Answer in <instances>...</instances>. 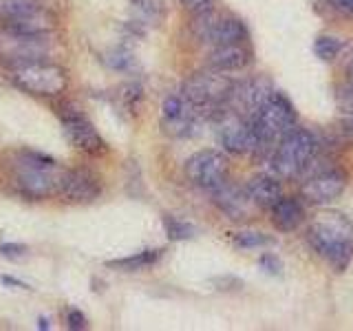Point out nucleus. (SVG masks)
Masks as SVG:
<instances>
[{
  "label": "nucleus",
  "mask_w": 353,
  "mask_h": 331,
  "mask_svg": "<svg viewBox=\"0 0 353 331\" xmlns=\"http://www.w3.org/2000/svg\"><path fill=\"white\" fill-rule=\"evenodd\" d=\"M307 243L331 270L345 272L353 261V221L338 210H323L309 221Z\"/></svg>",
  "instance_id": "f257e3e1"
},
{
  "label": "nucleus",
  "mask_w": 353,
  "mask_h": 331,
  "mask_svg": "<svg viewBox=\"0 0 353 331\" xmlns=\"http://www.w3.org/2000/svg\"><path fill=\"white\" fill-rule=\"evenodd\" d=\"M296 108L290 97L281 91L270 93V97L259 106V110L250 117L254 130V161H268L270 152L287 132L296 128Z\"/></svg>",
  "instance_id": "f03ea898"
},
{
  "label": "nucleus",
  "mask_w": 353,
  "mask_h": 331,
  "mask_svg": "<svg viewBox=\"0 0 353 331\" xmlns=\"http://www.w3.org/2000/svg\"><path fill=\"white\" fill-rule=\"evenodd\" d=\"M318 137L307 128H294L276 143L274 150L268 157V170L279 177L281 181L285 179H298L303 177L309 166L314 163L318 154Z\"/></svg>",
  "instance_id": "7ed1b4c3"
},
{
  "label": "nucleus",
  "mask_w": 353,
  "mask_h": 331,
  "mask_svg": "<svg viewBox=\"0 0 353 331\" xmlns=\"http://www.w3.org/2000/svg\"><path fill=\"white\" fill-rule=\"evenodd\" d=\"M11 177L25 197L47 199L51 194H58L62 172H58V163L49 154L18 150L14 163H11Z\"/></svg>",
  "instance_id": "20e7f679"
},
{
  "label": "nucleus",
  "mask_w": 353,
  "mask_h": 331,
  "mask_svg": "<svg viewBox=\"0 0 353 331\" xmlns=\"http://www.w3.org/2000/svg\"><path fill=\"white\" fill-rule=\"evenodd\" d=\"M234 82L236 80L228 77V73L214 71L208 66L205 71L192 73L188 77L181 86V95L201 113L203 119L214 121L221 110L228 108Z\"/></svg>",
  "instance_id": "39448f33"
},
{
  "label": "nucleus",
  "mask_w": 353,
  "mask_h": 331,
  "mask_svg": "<svg viewBox=\"0 0 353 331\" xmlns=\"http://www.w3.org/2000/svg\"><path fill=\"white\" fill-rule=\"evenodd\" d=\"M11 82H14L22 93L36 97H60L69 88V75L60 64L49 60L31 62L11 71Z\"/></svg>",
  "instance_id": "423d86ee"
},
{
  "label": "nucleus",
  "mask_w": 353,
  "mask_h": 331,
  "mask_svg": "<svg viewBox=\"0 0 353 331\" xmlns=\"http://www.w3.org/2000/svg\"><path fill=\"white\" fill-rule=\"evenodd\" d=\"M188 181L208 194L216 192L230 181V161L223 150L205 148L190 154L183 166Z\"/></svg>",
  "instance_id": "0eeeda50"
},
{
  "label": "nucleus",
  "mask_w": 353,
  "mask_h": 331,
  "mask_svg": "<svg viewBox=\"0 0 353 331\" xmlns=\"http://www.w3.org/2000/svg\"><path fill=\"white\" fill-rule=\"evenodd\" d=\"M347 181H349L347 172L338 168V166L316 168L312 163L309 170L305 172V181L301 183V199L307 205L325 208L347 190Z\"/></svg>",
  "instance_id": "6e6552de"
},
{
  "label": "nucleus",
  "mask_w": 353,
  "mask_h": 331,
  "mask_svg": "<svg viewBox=\"0 0 353 331\" xmlns=\"http://www.w3.org/2000/svg\"><path fill=\"white\" fill-rule=\"evenodd\" d=\"M49 58V33L47 36H31L0 27V64L11 71L31 62Z\"/></svg>",
  "instance_id": "1a4fd4ad"
},
{
  "label": "nucleus",
  "mask_w": 353,
  "mask_h": 331,
  "mask_svg": "<svg viewBox=\"0 0 353 331\" xmlns=\"http://www.w3.org/2000/svg\"><path fill=\"white\" fill-rule=\"evenodd\" d=\"M216 126V139L225 154L234 157H252L254 152V130L252 121L234 113L232 108H223L214 117Z\"/></svg>",
  "instance_id": "9d476101"
},
{
  "label": "nucleus",
  "mask_w": 353,
  "mask_h": 331,
  "mask_svg": "<svg viewBox=\"0 0 353 331\" xmlns=\"http://www.w3.org/2000/svg\"><path fill=\"white\" fill-rule=\"evenodd\" d=\"M201 121V113L181 93H172L163 99L161 126L165 132H170L174 137H192Z\"/></svg>",
  "instance_id": "9b49d317"
},
{
  "label": "nucleus",
  "mask_w": 353,
  "mask_h": 331,
  "mask_svg": "<svg viewBox=\"0 0 353 331\" xmlns=\"http://www.w3.org/2000/svg\"><path fill=\"white\" fill-rule=\"evenodd\" d=\"M60 121H62L64 137L69 139V143L73 148H77L80 152H86V154H93V157L104 154L108 150L106 141L97 132V128L77 108L75 110H62Z\"/></svg>",
  "instance_id": "f8f14e48"
},
{
  "label": "nucleus",
  "mask_w": 353,
  "mask_h": 331,
  "mask_svg": "<svg viewBox=\"0 0 353 331\" xmlns=\"http://www.w3.org/2000/svg\"><path fill=\"white\" fill-rule=\"evenodd\" d=\"M102 190L104 183L99 174L86 168H73L62 172L58 194H62L71 203H93L95 199L102 197Z\"/></svg>",
  "instance_id": "ddd939ff"
},
{
  "label": "nucleus",
  "mask_w": 353,
  "mask_h": 331,
  "mask_svg": "<svg viewBox=\"0 0 353 331\" xmlns=\"http://www.w3.org/2000/svg\"><path fill=\"white\" fill-rule=\"evenodd\" d=\"M272 91H274L272 82L263 75L250 77V80H239V82H234V88H232L228 108H232L234 113L250 119L265 99L270 97Z\"/></svg>",
  "instance_id": "4468645a"
},
{
  "label": "nucleus",
  "mask_w": 353,
  "mask_h": 331,
  "mask_svg": "<svg viewBox=\"0 0 353 331\" xmlns=\"http://www.w3.org/2000/svg\"><path fill=\"white\" fill-rule=\"evenodd\" d=\"M254 62V49L250 40L248 42H232V44H219L208 53V66L221 73H239L245 71Z\"/></svg>",
  "instance_id": "2eb2a0df"
},
{
  "label": "nucleus",
  "mask_w": 353,
  "mask_h": 331,
  "mask_svg": "<svg viewBox=\"0 0 353 331\" xmlns=\"http://www.w3.org/2000/svg\"><path fill=\"white\" fill-rule=\"evenodd\" d=\"M212 201H214V205L221 210V212H223L232 221L250 219L254 210H256L252 205L245 188H239V185L230 183V181L223 188H219L216 192H212Z\"/></svg>",
  "instance_id": "dca6fc26"
},
{
  "label": "nucleus",
  "mask_w": 353,
  "mask_h": 331,
  "mask_svg": "<svg viewBox=\"0 0 353 331\" xmlns=\"http://www.w3.org/2000/svg\"><path fill=\"white\" fill-rule=\"evenodd\" d=\"M270 221L272 225L283 232V234H290V232L298 230L305 223V201L301 197H281L270 208Z\"/></svg>",
  "instance_id": "f3484780"
},
{
  "label": "nucleus",
  "mask_w": 353,
  "mask_h": 331,
  "mask_svg": "<svg viewBox=\"0 0 353 331\" xmlns=\"http://www.w3.org/2000/svg\"><path fill=\"white\" fill-rule=\"evenodd\" d=\"M243 188H245L252 205L259 208V210H270L283 197L281 179L276 174H272L270 170L261 172V174H254Z\"/></svg>",
  "instance_id": "a211bd4d"
},
{
  "label": "nucleus",
  "mask_w": 353,
  "mask_h": 331,
  "mask_svg": "<svg viewBox=\"0 0 353 331\" xmlns=\"http://www.w3.org/2000/svg\"><path fill=\"white\" fill-rule=\"evenodd\" d=\"M40 0H0V25H14L22 20L44 16Z\"/></svg>",
  "instance_id": "6ab92c4d"
},
{
  "label": "nucleus",
  "mask_w": 353,
  "mask_h": 331,
  "mask_svg": "<svg viewBox=\"0 0 353 331\" xmlns=\"http://www.w3.org/2000/svg\"><path fill=\"white\" fill-rule=\"evenodd\" d=\"M163 257V250H141L132 257H124V259H115V261H108L106 265L108 268H115L119 272H139V270H146L152 268L154 263Z\"/></svg>",
  "instance_id": "aec40b11"
},
{
  "label": "nucleus",
  "mask_w": 353,
  "mask_h": 331,
  "mask_svg": "<svg viewBox=\"0 0 353 331\" xmlns=\"http://www.w3.org/2000/svg\"><path fill=\"white\" fill-rule=\"evenodd\" d=\"M130 7L141 25H157L163 18V5L159 0H130Z\"/></svg>",
  "instance_id": "412c9836"
},
{
  "label": "nucleus",
  "mask_w": 353,
  "mask_h": 331,
  "mask_svg": "<svg viewBox=\"0 0 353 331\" xmlns=\"http://www.w3.org/2000/svg\"><path fill=\"white\" fill-rule=\"evenodd\" d=\"M232 243L241 250H261L268 248L274 243L272 237H268L265 232H256V230H241L232 234Z\"/></svg>",
  "instance_id": "4be33fe9"
},
{
  "label": "nucleus",
  "mask_w": 353,
  "mask_h": 331,
  "mask_svg": "<svg viewBox=\"0 0 353 331\" xmlns=\"http://www.w3.org/2000/svg\"><path fill=\"white\" fill-rule=\"evenodd\" d=\"M106 66L108 69H113V71H119V73H132L137 69V60H135V55H132L126 47H117L113 51H108L106 53V58H104Z\"/></svg>",
  "instance_id": "5701e85b"
},
{
  "label": "nucleus",
  "mask_w": 353,
  "mask_h": 331,
  "mask_svg": "<svg viewBox=\"0 0 353 331\" xmlns=\"http://www.w3.org/2000/svg\"><path fill=\"white\" fill-rule=\"evenodd\" d=\"M163 230L165 234H168L170 241H188L196 234V230L192 223H188V221L179 219V217H172V214H163Z\"/></svg>",
  "instance_id": "b1692460"
},
{
  "label": "nucleus",
  "mask_w": 353,
  "mask_h": 331,
  "mask_svg": "<svg viewBox=\"0 0 353 331\" xmlns=\"http://www.w3.org/2000/svg\"><path fill=\"white\" fill-rule=\"evenodd\" d=\"M342 49H345V42H342L340 38L336 36H318L314 40V53L318 55L323 62H331V60H336L338 55L342 53Z\"/></svg>",
  "instance_id": "393cba45"
},
{
  "label": "nucleus",
  "mask_w": 353,
  "mask_h": 331,
  "mask_svg": "<svg viewBox=\"0 0 353 331\" xmlns=\"http://www.w3.org/2000/svg\"><path fill=\"white\" fill-rule=\"evenodd\" d=\"M119 99H121V104H124V108L135 115L143 102V86L139 82H126L119 88Z\"/></svg>",
  "instance_id": "a878e982"
},
{
  "label": "nucleus",
  "mask_w": 353,
  "mask_h": 331,
  "mask_svg": "<svg viewBox=\"0 0 353 331\" xmlns=\"http://www.w3.org/2000/svg\"><path fill=\"white\" fill-rule=\"evenodd\" d=\"M179 3L192 18L214 14V7H216V0H179Z\"/></svg>",
  "instance_id": "bb28decb"
},
{
  "label": "nucleus",
  "mask_w": 353,
  "mask_h": 331,
  "mask_svg": "<svg viewBox=\"0 0 353 331\" xmlns=\"http://www.w3.org/2000/svg\"><path fill=\"white\" fill-rule=\"evenodd\" d=\"M325 7L340 18H353V0H325Z\"/></svg>",
  "instance_id": "cd10ccee"
},
{
  "label": "nucleus",
  "mask_w": 353,
  "mask_h": 331,
  "mask_svg": "<svg viewBox=\"0 0 353 331\" xmlns=\"http://www.w3.org/2000/svg\"><path fill=\"white\" fill-rule=\"evenodd\" d=\"M259 268H261L263 272H268V274L276 276V274H281L283 263H281L279 257H276V254L265 252V254H261V259H259Z\"/></svg>",
  "instance_id": "c85d7f7f"
},
{
  "label": "nucleus",
  "mask_w": 353,
  "mask_h": 331,
  "mask_svg": "<svg viewBox=\"0 0 353 331\" xmlns=\"http://www.w3.org/2000/svg\"><path fill=\"white\" fill-rule=\"evenodd\" d=\"M66 327L75 329V331H82V329L88 327V320H86V316L80 312V309L71 307L69 312H66Z\"/></svg>",
  "instance_id": "c756f323"
},
{
  "label": "nucleus",
  "mask_w": 353,
  "mask_h": 331,
  "mask_svg": "<svg viewBox=\"0 0 353 331\" xmlns=\"http://www.w3.org/2000/svg\"><path fill=\"white\" fill-rule=\"evenodd\" d=\"M0 254L7 259H20L27 254V248L20 245V243H3V245H0Z\"/></svg>",
  "instance_id": "7c9ffc66"
},
{
  "label": "nucleus",
  "mask_w": 353,
  "mask_h": 331,
  "mask_svg": "<svg viewBox=\"0 0 353 331\" xmlns=\"http://www.w3.org/2000/svg\"><path fill=\"white\" fill-rule=\"evenodd\" d=\"M3 283H5V285H14V287H18V290H29V287H27L25 283L18 281V279H11V276H5Z\"/></svg>",
  "instance_id": "2f4dec72"
},
{
  "label": "nucleus",
  "mask_w": 353,
  "mask_h": 331,
  "mask_svg": "<svg viewBox=\"0 0 353 331\" xmlns=\"http://www.w3.org/2000/svg\"><path fill=\"white\" fill-rule=\"evenodd\" d=\"M49 329V318H38V329Z\"/></svg>",
  "instance_id": "473e14b6"
},
{
  "label": "nucleus",
  "mask_w": 353,
  "mask_h": 331,
  "mask_svg": "<svg viewBox=\"0 0 353 331\" xmlns=\"http://www.w3.org/2000/svg\"><path fill=\"white\" fill-rule=\"evenodd\" d=\"M349 82L353 84V55H351V62H349Z\"/></svg>",
  "instance_id": "72a5a7b5"
},
{
  "label": "nucleus",
  "mask_w": 353,
  "mask_h": 331,
  "mask_svg": "<svg viewBox=\"0 0 353 331\" xmlns=\"http://www.w3.org/2000/svg\"><path fill=\"white\" fill-rule=\"evenodd\" d=\"M349 132H353V113L349 115Z\"/></svg>",
  "instance_id": "f704fd0d"
}]
</instances>
